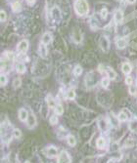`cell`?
Instances as JSON below:
<instances>
[{
    "label": "cell",
    "instance_id": "6da1fadb",
    "mask_svg": "<svg viewBox=\"0 0 137 163\" xmlns=\"http://www.w3.org/2000/svg\"><path fill=\"white\" fill-rule=\"evenodd\" d=\"M73 6L74 11L78 16H85L89 12V5L86 0H76Z\"/></svg>",
    "mask_w": 137,
    "mask_h": 163
},
{
    "label": "cell",
    "instance_id": "7a4b0ae2",
    "mask_svg": "<svg viewBox=\"0 0 137 163\" xmlns=\"http://www.w3.org/2000/svg\"><path fill=\"white\" fill-rule=\"evenodd\" d=\"M99 46H100V48L102 49L103 52L107 53L109 51L110 49V40L108 38L107 36L105 35H102L100 37V39H99Z\"/></svg>",
    "mask_w": 137,
    "mask_h": 163
},
{
    "label": "cell",
    "instance_id": "3957f363",
    "mask_svg": "<svg viewBox=\"0 0 137 163\" xmlns=\"http://www.w3.org/2000/svg\"><path fill=\"white\" fill-rule=\"evenodd\" d=\"M51 16L53 20L57 21V22H59L62 19V13H61V10L59 9V7L58 6H54L51 10Z\"/></svg>",
    "mask_w": 137,
    "mask_h": 163
},
{
    "label": "cell",
    "instance_id": "277c9868",
    "mask_svg": "<svg viewBox=\"0 0 137 163\" xmlns=\"http://www.w3.org/2000/svg\"><path fill=\"white\" fill-rule=\"evenodd\" d=\"M17 49H18V51L21 52V53H26L28 51V40H22L21 42L18 44L17 46Z\"/></svg>",
    "mask_w": 137,
    "mask_h": 163
},
{
    "label": "cell",
    "instance_id": "5b68a950",
    "mask_svg": "<svg viewBox=\"0 0 137 163\" xmlns=\"http://www.w3.org/2000/svg\"><path fill=\"white\" fill-rule=\"evenodd\" d=\"M58 162H72V160H70L69 153L67 152H65V150H63V152L60 153L59 158H58Z\"/></svg>",
    "mask_w": 137,
    "mask_h": 163
},
{
    "label": "cell",
    "instance_id": "8992f818",
    "mask_svg": "<svg viewBox=\"0 0 137 163\" xmlns=\"http://www.w3.org/2000/svg\"><path fill=\"white\" fill-rule=\"evenodd\" d=\"M46 153L48 157H56L58 155V149L55 147H49L46 149Z\"/></svg>",
    "mask_w": 137,
    "mask_h": 163
},
{
    "label": "cell",
    "instance_id": "52a82bcc",
    "mask_svg": "<svg viewBox=\"0 0 137 163\" xmlns=\"http://www.w3.org/2000/svg\"><path fill=\"white\" fill-rule=\"evenodd\" d=\"M114 18H115V22L120 24L123 21V13L120 10H118L115 12V15H114Z\"/></svg>",
    "mask_w": 137,
    "mask_h": 163
},
{
    "label": "cell",
    "instance_id": "ba28073f",
    "mask_svg": "<svg viewBox=\"0 0 137 163\" xmlns=\"http://www.w3.org/2000/svg\"><path fill=\"white\" fill-rule=\"evenodd\" d=\"M38 52L41 58H45L47 56V48H46V44L41 43L38 47Z\"/></svg>",
    "mask_w": 137,
    "mask_h": 163
},
{
    "label": "cell",
    "instance_id": "9c48e42d",
    "mask_svg": "<svg viewBox=\"0 0 137 163\" xmlns=\"http://www.w3.org/2000/svg\"><path fill=\"white\" fill-rule=\"evenodd\" d=\"M28 117V112L24 108H21L19 110V119L21 121H27Z\"/></svg>",
    "mask_w": 137,
    "mask_h": 163
},
{
    "label": "cell",
    "instance_id": "30bf717a",
    "mask_svg": "<svg viewBox=\"0 0 137 163\" xmlns=\"http://www.w3.org/2000/svg\"><path fill=\"white\" fill-rule=\"evenodd\" d=\"M41 41H42V43L44 44H49V43H51V41H52V34L50 32H45L43 36H42V39H41Z\"/></svg>",
    "mask_w": 137,
    "mask_h": 163
},
{
    "label": "cell",
    "instance_id": "8fae6325",
    "mask_svg": "<svg viewBox=\"0 0 137 163\" xmlns=\"http://www.w3.org/2000/svg\"><path fill=\"white\" fill-rule=\"evenodd\" d=\"M36 124V119H35V116L34 114H28V126L30 128H34Z\"/></svg>",
    "mask_w": 137,
    "mask_h": 163
},
{
    "label": "cell",
    "instance_id": "7c38bea8",
    "mask_svg": "<svg viewBox=\"0 0 137 163\" xmlns=\"http://www.w3.org/2000/svg\"><path fill=\"white\" fill-rule=\"evenodd\" d=\"M122 70L124 74H129L132 70V66H130V64H128V62H124L122 66Z\"/></svg>",
    "mask_w": 137,
    "mask_h": 163
},
{
    "label": "cell",
    "instance_id": "4fadbf2b",
    "mask_svg": "<svg viewBox=\"0 0 137 163\" xmlns=\"http://www.w3.org/2000/svg\"><path fill=\"white\" fill-rule=\"evenodd\" d=\"M106 73L111 80H114V79H116V77H117V73H116L115 70L111 68H106Z\"/></svg>",
    "mask_w": 137,
    "mask_h": 163
},
{
    "label": "cell",
    "instance_id": "5bb4252c",
    "mask_svg": "<svg viewBox=\"0 0 137 163\" xmlns=\"http://www.w3.org/2000/svg\"><path fill=\"white\" fill-rule=\"evenodd\" d=\"M12 10H13V12H15V13H19V12L22 10V3L19 1L14 2L12 4Z\"/></svg>",
    "mask_w": 137,
    "mask_h": 163
},
{
    "label": "cell",
    "instance_id": "9a60e30c",
    "mask_svg": "<svg viewBox=\"0 0 137 163\" xmlns=\"http://www.w3.org/2000/svg\"><path fill=\"white\" fill-rule=\"evenodd\" d=\"M126 45H127V42H126V40L124 39V38H119V39L117 40V47H118L119 49L126 48Z\"/></svg>",
    "mask_w": 137,
    "mask_h": 163
},
{
    "label": "cell",
    "instance_id": "2e32d148",
    "mask_svg": "<svg viewBox=\"0 0 137 163\" xmlns=\"http://www.w3.org/2000/svg\"><path fill=\"white\" fill-rule=\"evenodd\" d=\"M96 145H97L98 149H103L104 148L106 147V141H105V139H104V138H99V139L96 141Z\"/></svg>",
    "mask_w": 137,
    "mask_h": 163
},
{
    "label": "cell",
    "instance_id": "e0dca14e",
    "mask_svg": "<svg viewBox=\"0 0 137 163\" xmlns=\"http://www.w3.org/2000/svg\"><path fill=\"white\" fill-rule=\"evenodd\" d=\"M16 70H17L18 73H24L26 72V66L22 64V62H19V64H17V66H16Z\"/></svg>",
    "mask_w": 137,
    "mask_h": 163
},
{
    "label": "cell",
    "instance_id": "ac0fdd59",
    "mask_svg": "<svg viewBox=\"0 0 137 163\" xmlns=\"http://www.w3.org/2000/svg\"><path fill=\"white\" fill-rule=\"evenodd\" d=\"M68 144L70 147H74V145H77V139L72 135L68 136Z\"/></svg>",
    "mask_w": 137,
    "mask_h": 163
},
{
    "label": "cell",
    "instance_id": "d6986e66",
    "mask_svg": "<svg viewBox=\"0 0 137 163\" xmlns=\"http://www.w3.org/2000/svg\"><path fill=\"white\" fill-rule=\"evenodd\" d=\"M54 110H55V113L58 115H62L64 112V108L61 104H56V107H54Z\"/></svg>",
    "mask_w": 137,
    "mask_h": 163
},
{
    "label": "cell",
    "instance_id": "ffe728a7",
    "mask_svg": "<svg viewBox=\"0 0 137 163\" xmlns=\"http://www.w3.org/2000/svg\"><path fill=\"white\" fill-rule=\"evenodd\" d=\"M110 80L111 79L109 77H104L102 78V80H101V85L103 88H108V86H109L110 84Z\"/></svg>",
    "mask_w": 137,
    "mask_h": 163
},
{
    "label": "cell",
    "instance_id": "44dd1931",
    "mask_svg": "<svg viewBox=\"0 0 137 163\" xmlns=\"http://www.w3.org/2000/svg\"><path fill=\"white\" fill-rule=\"evenodd\" d=\"M118 119H119V121H120V122H124V121L127 120V114L123 111L119 112V114L118 115Z\"/></svg>",
    "mask_w": 137,
    "mask_h": 163
},
{
    "label": "cell",
    "instance_id": "7402d4cb",
    "mask_svg": "<svg viewBox=\"0 0 137 163\" xmlns=\"http://www.w3.org/2000/svg\"><path fill=\"white\" fill-rule=\"evenodd\" d=\"M47 104H48L49 107H51V108H53V107H56L55 101H54V99L51 97L50 95H49L48 97H47Z\"/></svg>",
    "mask_w": 137,
    "mask_h": 163
},
{
    "label": "cell",
    "instance_id": "603a6c76",
    "mask_svg": "<svg viewBox=\"0 0 137 163\" xmlns=\"http://www.w3.org/2000/svg\"><path fill=\"white\" fill-rule=\"evenodd\" d=\"M67 98L69 100H74L76 99V92H74V90L70 89L67 92Z\"/></svg>",
    "mask_w": 137,
    "mask_h": 163
},
{
    "label": "cell",
    "instance_id": "cb8c5ba5",
    "mask_svg": "<svg viewBox=\"0 0 137 163\" xmlns=\"http://www.w3.org/2000/svg\"><path fill=\"white\" fill-rule=\"evenodd\" d=\"M82 73V68L80 66H77L76 68L73 69V74L76 75V76H80Z\"/></svg>",
    "mask_w": 137,
    "mask_h": 163
},
{
    "label": "cell",
    "instance_id": "d4e9b609",
    "mask_svg": "<svg viewBox=\"0 0 137 163\" xmlns=\"http://www.w3.org/2000/svg\"><path fill=\"white\" fill-rule=\"evenodd\" d=\"M129 128L131 131L133 132H137V119H135L134 121H132L129 124Z\"/></svg>",
    "mask_w": 137,
    "mask_h": 163
},
{
    "label": "cell",
    "instance_id": "484cf974",
    "mask_svg": "<svg viewBox=\"0 0 137 163\" xmlns=\"http://www.w3.org/2000/svg\"><path fill=\"white\" fill-rule=\"evenodd\" d=\"M22 85V79L21 78H16L13 82V87L14 88H19V87Z\"/></svg>",
    "mask_w": 137,
    "mask_h": 163
},
{
    "label": "cell",
    "instance_id": "4316f807",
    "mask_svg": "<svg viewBox=\"0 0 137 163\" xmlns=\"http://www.w3.org/2000/svg\"><path fill=\"white\" fill-rule=\"evenodd\" d=\"M7 82H8V79L6 77V75L2 74L1 77H0V83H1V86H5L7 84Z\"/></svg>",
    "mask_w": 137,
    "mask_h": 163
},
{
    "label": "cell",
    "instance_id": "83f0119b",
    "mask_svg": "<svg viewBox=\"0 0 137 163\" xmlns=\"http://www.w3.org/2000/svg\"><path fill=\"white\" fill-rule=\"evenodd\" d=\"M0 20H1L2 23L5 22V21L7 20V14L4 10H1V13H0Z\"/></svg>",
    "mask_w": 137,
    "mask_h": 163
},
{
    "label": "cell",
    "instance_id": "f1b7e54d",
    "mask_svg": "<svg viewBox=\"0 0 137 163\" xmlns=\"http://www.w3.org/2000/svg\"><path fill=\"white\" fill-rule=\"evenodd\" d=\"M5 56H6V58H7V60H10V61H12V60H14V58H15V55L12 52H10V51H7L6 53H5Z\"/></svg>",
    "mask_w": 137,
    "mask_h": 163
},
{
    "label": "cell",
    "instance_id": "f546056e",
    "mask_svg": "<svg viewBox=\"0 0 137 163\" xmlns=\"http://www.w3.org/2000/svg\"><path fill=\"white\" fill-rule=\"evenodd\" d=\"M100 16L102 19H106L108 17V10L106 9V8H104V9H102L100 11Z\"/></svg>",
    "mask_w": 137,
    "mask_h": 163
},
{
    "label": "cell",
    "instance_id": "4dcf8cb0",
    "mask_svg": "<svg viewBox=\"0 0 137 163\" xmlns=\"http://www.w3.org/2000/svg\"><path fill=\"white\" fill-rule=\"evenodd\" d=\"M58 123V117L57 115H52L50 117V124L51 125H56Z\"/></svg>",
    "mask_w": 137,
    "mask_h": 163
},
{
    "label": "cell",
    "instance_id": "1f68e13d",
    "mask_svg": "<svg viewBox=\"0 0 137 163\" xmlns=\"http://www.w3.org/2000/svg\"><path fill=\"white\" fill-rule=\"evenodd\" d=\"M13 136L15 138H17V139H19V138H21V136H22V132H21L19 129H15L13 131Z\"/></svg>",
    "mask_w": 137,
    "mask_h": 163
},
{
    "label": "cell",
    "instance_id": "d6a6232c",
    "mask_svg": "<svg viewBox=\"0 0 137 163\" xmlns=\"http://www.w3.org/2000/svg\"><path fill=\"white\" fill-rule=\"evenodd\" d=\"M129 93L131 95H136L137 94V90H136V87L130 85V88H129Z\"/></svg>",
    "mask_w": 137,
    "mask_h": 163
},
{
    "label": "cell",
    "instance_id": "836d02e7",
    "mask_svg": "<svg viewBox=\"0 0 137 163\" xmlns=\"http://www.w3.org/2000/svg\"><path fill=\"white\" fill-rule=\"evenodd\" d=\"M132 82H133V79H132V77L131 76H127L126 78V83L127 85H132Z\"/></svg>",
    "mask_w": 137,
    "mask_h": 163
},
{
    "label": "cell",
    "instance_id": "e575fe53",
    "mask_svg": "<svg viewBox=\"0 0 137 163\" xmlns=\"http://www.w3.org/2000/svg\"><path fill=\"white\" fill-rule=\"evenodd\" d=\"M98 70L101 73H104V72H106V68H104L103 65H100V66H99V68H98Z\"/></svg>",
    "mask_w": 137,
    "mask_h": 163
},
{
    "label": "cell",
    "instance_id": "d590c367",
    "mask_svg": "<svg viewBox=\"0 0 137 163\" xmlns=\"http://www.w3.org/2000/svg\"><path fill=\"white\" fill-rule=\"evenodd\" d=\"M26 1L30 4V5H32V4H34L35 3V0H26Z\"/></svg>",
    "mask_w": 137,
    "mask_h": 163
},
{
    "label": "cell",
    "instance_id": "8d00e7d4",
    "mask_svg": "<svg viewBox=\"0 0 137 163\" xmlns=\"http://www.w3.org/2000/svg\"><path fill=\"white\" fill-rule=\"evenodd\" d=\"M136 2V0H127V3L129 4H134Z\"/></svg>",
    "mask_w": 137,
    "mask_h": 163
},
{
    "label": "cell",
    "instance_id": "74e56055",
    "mask_svg": "<svg viewBox=\"0 0 137 163\" xmlns=\"http://www.w3.org/2000/svg\"><path fill=\"white\" fill-rule=\"evenodd\" d=\"M136 86H137V78H136Z\"/></svg>",
    "mask_w": 137,
    "mask_h": 163
}]
</instances>
